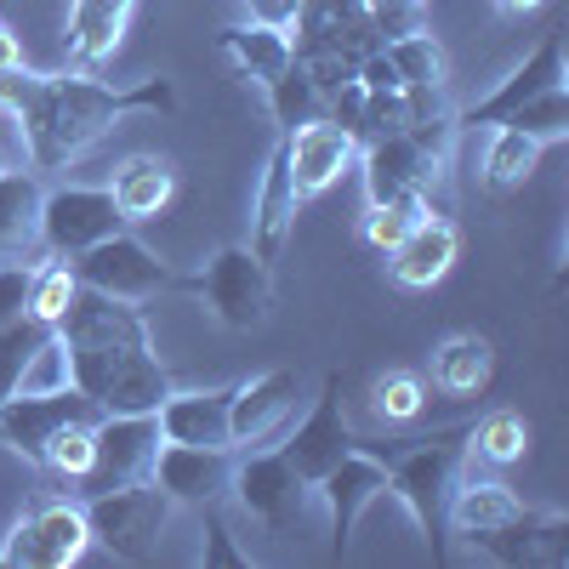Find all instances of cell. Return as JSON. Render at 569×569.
<instances>
[{"label":"cell","instance_id":"21","mask_svg":"<svg viewBox=\"0 0 569 569\" xmlns=\"http://www.w3.org/2000/svg\"><path fill=\"white\" fill-rule=\"evenodd\" d=\"M40 200L46 182L34 166H12L0 171V262H40Z\"/></svg>","mask_w":569,"mask_h":569},{"label":"cell","instance_id":"23","mask_svg":"<svg viewBox=\"0 0 569 569\" xmlns=\"http://www.w3.org/2000/svg\"><path fill=\"white\" fill-rule=\"evenodd\" d=\"M525 512H530V501L501 479H456V490L445 501V530L479 541V536L507 530L512 518H525Z\"/></svg>","mask_w":569,"mask_h":569},{"label":"cell","instance_id":"19","mask_svg":"<svg viewBox=\"0 0 569 569\" xmlns=\"http://www.w3.org/2000/svg\"><path fill=\"white\" fill-rule=\"evenodd\" d=\"M291 410H297V370H262L251 382H233V410H228L233 450L268 445Z\"/></svg>","mask_w":569,"mask_h":569},{"label":"cell","instance_id":"18","mask_svg":"<svg viewBox=\"0 0 569 569\" xmlns=\"http://www.w3.org/2000/svg\"><path fill=\"white\" fill-rule=\"evenodd\" d=\"M284 154H291L297 194H302V206H308L313 194H325V188L353 166L359 142H353L337 120H325V114H319V120H308V126H297V131H284Z\"/></svg>","mask_w":569,"mask_h":569},{"label":"cell","instance_id":"14","mask_svg":"<svg viewBox=\"0 0 569 569\" xmlns=\"http://www.w3.org/2000/svg\"><path fill=\"white\" fill-rule=\"evenodd\" d=\"M382 496H388V467L376 461L365 445H353V450L313 485V501L325 507L330 536H337V558L353 552V525L365 518V507H376Z\"/></svg>","mask_w":569,"mask_h":569},{"label":"cell","instance_id":"13","mask_svg":"<svg viewBox=\"0 0 569 569\" xmlns=\"http://www.w3.org/2000/svg\"><path fill=\"white\" fill-rule=\"evenodd\" d=\"M353 445H359V439L348 433V416H342V376L330 370V376H325V388H319V399H313V410L297 421V433L279 445V456L291 461V467H297V479L313 490V485H319L325 472L337 467Z\"/></svg>","mask_w":569,"mask_h":569},{"label":"cell","instance_id":"10","mask_svg":"<svg viewBox=\"0 0 569 569\" xmlns=\"http://www.w3.org/2000/svg\"><path fill=\"white\" fill-rule=\"evenodd\" d=\"M98 416H103V410L91 405L74 382L46 388V393H7V399H0V445H7L12 456H23V461L40 467L46 445H52L63 427L98 421Z\"/></svg>","mask_w":569,"mask_h":569},{"label":"cell","instance_id":"2","mask_svg":"<svg viewBox=\"0 0 569 569\" xmlns=\"http://www.w3.org/2000/svg\"><path fill=\"white\" fill-rule=\"evenodd\" d=\"M58 342L69 353V382L103 416L160 410V399L171 393V370L160 365L149 319H142L137 302L80 284L58 319Z\"/></svg>","mask_w":569,"mask_h":569},{"label":"cell","instance_id":"12","mask_svg":"<svg viewBox=\"0 0 569 569\" xmlns=\"http://www.w3.org/2000/svg\"><path fill=\"white\" fill-rule=\"evenodd\" d=\"M126 217L114 211V194L109 188H46L40 200V246L46 257H80L91 251L98 240H109V233H120Z\"/></svg>","mask_w":569,"mask_h":569},{"label":"cell","instance_id":"22","mask_svg":"<svg viewBox=\"0 0 569 569\" xmlns=\"http://www.w3.org/2000/svg\"><path fill=\"white\" fill-rule=\"evenodd\" d=\"M302 211V194H297V177H291V154H284V137L273 142L268 154V171H262V188H257V217H251V251L262 262H273L291 240V222Z\"/></svg>","mask_w":569,"mask_h":569},{"label":"cell","instance_id":"7","mask_svg":"<svg viewBox=\"0 0 569 569\" xmlns=\"http://www.w3.org/2000/svg\"><path fill=\"white\" fill-rule=\"evenodd\" d=\"M74 268V279L86 284V291H103V297H120V302H154L160 291H177V273L137 240V233H109V240H98L91 251L80 257H63Z\"/></svg>","mask_w":569,"mask_h":569},{"label":"cell","instance_id":"33","mask_svg":"<svg viewBox=\"0 0 569 569\" xmlns=\"http://www.w3.org/2000/svg\"><path fill=\"white\" fill-rule=\"evenodd\" d=\"M501 126L525 131V137H536V142H563V137H569V86H547L541 98H530L525 109H512Z\"/></svg>","mask_w":569,"mask_h":569},{"label":"cell","instance_id":"4","mask_svg":"<svg viewBox=\"0 0 569 569\" xmlns=\"http://www.w3.org/2000/svg\"><path fill=\"white\" fill-rule=\"evenodd\" d=\"M86 530L103 552H114L120 563H149L160 552V536H166V518L177 512L154 479H137V485H120V490H103V496H86Z\"/></svg>","mask_w":569,"mask_h":569},{"label":"cell","instance_id":"5","mask_svg":"<svg viewBox=\"0 0 569 569\" xmlns=\"http://www.w3.org/2000/svg\"><path fill=\"white\" fill-rule=\"evenodd\" d=\"M177 291L200 297L211 319H222L228 330H251L273 302V268L251 246H222L200 273H188V279L177 273Z\"/></svg>","mask_w":569,"mask_h":569},{"label":"cell","instance_id":"11","mask_svg":"<svg viewBox=\"0 0 569 569\" xmlns=\"http://www.w3.org/2000/svg\"><path fill=\"white\" fill-rule=\"evenodd\" d=\"M233 461H240L233 445H171V439H160L149 479L160 485V496L171 507H194V512L200 507H228Z\"/></svg>","mask_w":569,"mask_h":569},{"label":"cell","instance_id":"8","mask_svg":"<svg viewBox=\"0 0 569 569\" xmlns=\"http://www.w3.org/2000/svg\"><path fill=\"white\" fill-rule=\"evenodd\" d=\"M86 547H91V530H86V507L74 496L34 501L7 530V541H0V563L7 569H69L86 558Z\"/></svg>","mask_w":569,"mask_h":569},{"label":"cell","instance_id":"9","mask_svg":"<svg viewBox=\"0 0 569 569\" xmlns=\"http://www.w3.org/2000/svg\"><path fill=\"white\" fill-rule=\"evenodd\" d=\"M228 501L240 507L246 518H257L262 530H279V536H284V530L302 525L313 490L297 479V467L284 461L279 450L251 445V450H240V461H233V490H228Z\"/></svg>","mask_w":569,"mask_h":569},{"label":"cell","instance_id":"34","mask_svg":"<svg viewBox=\"0 0 569 569\" xmlns=\"http://www.w3.org/2000/svg\"><path fill=\"white\" fill-rule=\"evenodd\" d=\"M472 450H479L485 461H525V450H530V427H525V416H512V410H490V416H479L472 421Z\"/></svg>","mask_w":569,"mask_h":569},{"label":"cell","instance_id":"30","mask_svg":"<svg viewBox=\"0 0 569 569\" xmlns=\"http://www.w3.org/2000/svg\"><path fill=\"white\" fill-rule=\"evenodd\" d=\"M262 98H268V114H273L279 137L325 114V98H319V86L302 74V63H291L279 80H268V86H262Z\"/></svg>","mask_w":569,"mask_h":569},{"label":"cell","instance_id":"15","mask_svg":"<svg viewBox=\"0 0 569 569\" xmlns=\"http://www.w3.org/2000/svg\"><path fill=\"white\" fill-rule=\"evenodd\" d=\"M547 86H569V63H563V34H541V46L518 63L507 80H496V91L490 98H479L472 109H461L456 114V126L467 131V126H501L512 109H525L530 98H541Z\"/></svg>","mask_w":569,"mask_h":569},{"label":"cell","instance_id":"25","mask_svg":"<svg viewBox=\"0 0 569 569\" xmlns=\"http://www.w3.org/2000/svg\"><path fill=\"white\" fill-rule=\"evenodd\" d=\"M109 194H114V211L126 222H154L171 200H177V166L160 160V154H131L114 182H109Z\"/></svg>","mask_w":569,"mask_h":569},{"label":"cell","instance_id":"20","mask_svg":"<svg viewBox=\"0 0 569 569\" xmlns=\"http://www.w3.org/2000/svg\"><path fill=\"white\" fill-rule=\"evenodd\" d=\"M131 12L137 0H69V23H63V58L69 69H103L120 40L131 29Z\"/></svg>","mask_w":569,"mask_h":569},{"label":"cell","instance_id":"26","mask_svg":"<svg viewBox=\"0 0 569 569\" xmlns=\"http://www.w3.org/2000/svg\"><path fill=\"white\" fill-rule=\"evenodd\" d=\"M222 52H228V63L240 69L251 86H268V80H279L284 69L297 63V52H291V29L262 23V18H251V23H228V29H222Z\"/></svg>","mask_w":569,"mask_h":569},{"label":"cell","instance_id":"43","mask_svg":"<svg viewBox=\"0 0 569 569\" xmlns=\"http://www.w3.org/2000/svg\"><path fill=\"white\" fill-rule=\"evenodd\" d=\"M302 7H308V0H302Z\"/></svg>","mask_w":569,"mask_h":569},{"label":"cell","instance_id":"24","mask_svg":"<svg viewBox=\"0 0 569 569\" xmlns=\"http://www.w3.org/2000/svg\"><path fill=\"white\" fill-rule=\"evenodd\" d=\"M228 410H233V388H194V393L171 388L154 410L160 439H171V445H233Z\"/></svg>","mask_w":569,"mask_h":569},{"label":"cell","instance_id":"31","mask_svg":"<svg viewBox=\"0 0 569 569\" xmlns=\"http://www.w3.org/2000/svg\"><path fill=\"white\" fill-rule=\"evenodd\" d=\"M52 337H58V330L46 325V319H34V313H18L12 325H0V399L18 393L29 359H34L46 342H52Z\"/></svg>","mask_w":569,"mask_h":569},{"label":"cell","instance_id":"36","mask_svg":"<svg viewBox=\"0 0 569 569\" xmlns=\"http://www.w3.org/2000/svg\"><path fill=\"white\" fill-rule=\"evenodd\" d=\"M80 291V279H74V268L58 257V262H34V284H29V308L23 313H34V319H46L58 330V319H63V308H69V297Z\"/></svg>","mask_w":569,"mask_h":569},{"label":"cell","instance_id":"28","mask_svg":"<svg viewBox=\"0 0 569 569\" xmlns=\"http://www.w3.org/2000/svg\"><path fill=\"white\" fill-rule=\"evenodd\" d=\"M490 131H496V137H490V149H485V171H479V182L490 188V194L525 188L547 142H536V137H525V131H512V126H490Z\"/></svg>","mask_w":569,"mask_h":569},{"label":"cell","instance_id":"17","mask_svg":"<svg viewBox=\"0 0 569 569\" xmlns=\"http://www.w3.org/2000/svg\"><path fill=\"white\" fill-rule=\"evenodd\" d=\"M456 257H461V228L445 211H427L388 251V273H393V284H405V291H433V284L456 268Z\"/></svg>","mask_w":569,"mask_h":569},{"label":"cell","instance_id":"37","mask_svg":"<svg viewBox=\"0 0 569 569\" xmlns=\"http://www.w3.org/2000/svg\"><path fill=\"white\" fill-rule=\"evenodd\" d=\"M91 427H98V421H74V427H63V433L46 445V456H40V467L52 472L58 485H69V490L80 485V472L91 467Z\"/></svg>","mask_w":569,"mask_h":569},{"label":"cell","instance_id":"3","mask_svg":"<svg viewBox=\"0 0 569 569\" xmlns=\"http://www.w3.org/2000/svg\"><path fill=\"white\" fill-rule=\"evenodd\" d=\"M376 461L388 467V496L416 518L421 541L433 547V563H445V501L467 467V450H472V421L461 427H439V433H421V439H388V445H365Z\"/></svg>","mask_w":569,"mask_h":569},{"label":"cell","instance_id":"27","mask_svg":"<svg viewBox=\"0 0 569 569\" xmlns=\"http://www.w3.org/2000/svg\"><path fill=\"white\" fill-rule=\"evenodd\" d=\"M496 376V348L479 337V330H456L433 348V388L450 393V399H472L485 393Z\"/></svg>","mask_w":569,"mask_h":569},{"label":"cell","instance_id":"39","mask_svg":"<svg viewBox=\"0 0 569 569\" xmlns=\"http://www.w3.org/2000/svg\"><path fill=\"white\" fill-rule=\"evenodd\" d=\"M29 284H34V262H7L0 268V325H12L29 308Z\"/></svg>","mask_w":569,"mask_h":569},{"label":"cell","instance_id":"32","mask_svg":"<svg viewBox=\"0 0 569 569\" xmlns=\"http://www.w3.org/2000/svg\"><path fill=\"white\" fill-rule=\"evenodd\" d=\"M427 211H433V206H427L421 194H410V200H376V206H365L359 233H365V246H370V251H382V257H388Z\"/></svg>","mask_w":569,"mask_h":569},{"label":"cell","instance_id":"16","mask_svg":"<svg viewBox=\"0 0 569 569\" xmlns=\"http://www.w3.org/2000/svg\"><path fill=\"white\" fill-rule=\"evenodd\" d=\"M472 547L507 569H558L569 563V518L552 507H530L525 518H512L496 536H479Z\"/></svg>","mask_w":569,"mask_h":569},{"label":"cell","instance_id":"35","mask_svg":"<svg viewBox=\"0 0 569 569\" xmlns=\"http://www.w3.org/2000/svg\"><path fill=\"white\" fill-rule=\"evenodd\" d=\"M421 405H427V376H416V370H388V376H376L370 410L382 416V421H416Z\"/></svg>","mask_w":569,"mask_h":569},{"label":"cell","instance_id":"42","mask_svg":"<svg viewBox=\"0 0 569 569\" xmlns=\"http://www.w3.org/2000/svg\"><path fill=\"white\" fill-rule=\"evenodd\" d=\"M359 7H365V12H382V7H388V0H359Z\"/></svg>","mask_w":569,"mask_h":569},{"label":"cell","instance_id":"40","mask_svg":"<svg viewBox=\"0 0 569 569\" xmlns=\"http://www.w3.org/2000/svg\"><path fill=\"white\" fill-rule=\"evenodd\" d=\"M18 63H23V52H18V34H12L7 23H0V74L18 69Z\"/></svg>","mask_w":569,"mask_h":569},{"label":"cell","instance_id":"38","mask_svg":"<svg viewBox=\"0 0 569 569\" xmlns=\"http://www.w3.org/2000/svg\"><path fill=\"white\" fill-rule=\"evenodd\" d=\"M200 563L206 569H251V552L233 547V530H228V512L222 507H200Z\"/></svg>","mask_w":569,"mask_h":569},{"label":"cell","instance_id":"1","mask_svg":"<svg viewBox=\"0 0 569 569\" xmlns=\"http://www.w3.org/2000/svg\"><path fill=\"white\" fill-rule=\"evenodd\" d=\"M0 109H7L29 142V166L34 171H58L69 160H80L91 142H103L126 114L154 109L171 114L177 109V86L171 80H131V86H109L91 80L86 69L69 74H34V69H7L0 74Z\"/></svg>","mask_w":569,"mask_h":569},{"label":"cell","instance_id":"6","mask_svg":"<svg viewBox=\"0 0 569 569\" xmlns=\"http://www.w3.org/2000/svg\"><path fill=\"white\" fill-rule=\"evenodd\" d=\"M154 450H160V416L154 410L98 416V427H91V467L80 472V485L69 496L86 501V496H103V490L149 479Z\"/></svg>","mask_w":569,"mask_h":569},{"label":"cell","instance_id":"29","mask_svg":"<svg viewBox=\"0 0 569 569\" xmlns=\"http://www.w3.org/2000/svg\"><path fill=\"white\" fill-rule=\"evenodd\" d=\"M382 52H388V63H393L405 91H439V98H445V52H439V40L427 29L382 40Z\"/></svg>","mask_w":569,"mask_h":569},{"label":"cell","instance_id":"41","mask_svg":"<svg viewBox=\"0 0 569 569\" xmlns=\"http://www.w3.org/2000/svg\"><path fill=\"white\" fill-rule=\"evenodd\" d=\"M490 7L501 12V18H525V12H536L541 0H490Z\"/></svg>","mask_w":569,"mask_h":569}]
</instances>
